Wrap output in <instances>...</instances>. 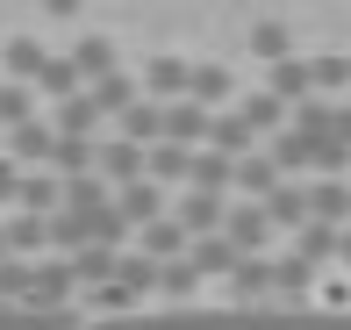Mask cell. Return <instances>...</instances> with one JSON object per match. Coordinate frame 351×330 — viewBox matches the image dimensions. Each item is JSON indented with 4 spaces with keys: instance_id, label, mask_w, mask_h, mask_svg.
<instances>
[{
    "instance_id": "cell-1",
    "label": "cell",
    "mask_w": 351,
    "mask_h": 330,
    "mask_svg": "<svg viewBox=\"0 0 351 330\" xmlns=\"http://www.w3.org/2000/svg\"><path fill=\"white\" fill-rule=\"evenodd\" d=\"M101 330H351V309H165Z\"/></svg>"
},
{
    "instance_id": "cell-2",
    "label": "cell",
    "mask_w": 351,
    "mask_h": 330,
    "mask_svg": "<svg viewBox=\"0 0 351 330\" xmlns=\"http://www.w3.org/2000/svg\"><path fill=\"white\" fill-rule=\"evenodd\" d=\"M222 244L237 251V259H258L265 237H273V223H265V209L258 201H237V209H222V230H215Z\"/></svg>"
},
{
    "instance_id": "cell-3",
    "label": "cell",
    "mask_w": 351,
    "mask_h": 330,
    "mask_svg": "<svg viewBox=\"0 0 351 330\" xmlns=\"http://www.w3.org/2000/svg\"><path fill=\"white\" fill-rule=\"evenodd\" d=\"M158 137H165V144H180V151H201V144H208V108L165 101V108H158Z\"/></svg>"
},
{
    "instance_id": "cell-4",
    "label": "cell",
    "mask_w": 351,
    "mask_h": 330,
    "mask_svg": "<svg viewBox=\"0 0 351 330\" xmlns=\"http://www.w3.org/2000/svg\"><path fill=\"white\" fill-rule=\"evenodd\" d=\"M222 287H230V309H265V294H273V259H265V251L258 259H237Z\"/></svg>"
},
{
    "instance_id": "cell-5",
    "label": "cell",
    "mask_w": 351,
    "mask_h": 330,
    "mask_svg": "<svg viewBox=\"0 0 351 330\" xmlns=\"http://www.w3.org/2000/svg\"><path fill=\"white\" fill-rule=\"evenodd\" d=\"M43 43L36 36H8L0 43V86H36V72H43Z\"/></svg>"
},
{
    "instance_id": "cell-6",
    "label": "cell",
    "mask_w": 351,
    "mask_h": 330,
    "mask_svg": "<svg viewBox=\"0 0 351 330\" xmlns=\"http://www.w3.org/2000/svg\"><path fill=\"white\" fill-rule=\"evenodd\" d=\"M51 144H58V137H51V122H43V115H29V122H14V130H8V165H51Z\"/></svg>"
},
{
    "instance_id": "cell-7",
    "label": "cell",
    "mask_w": 351,
    "mask_h": 330,
    "mask_svg": "<svg viewBox=\"0 0 351 330\" xmlns=\"http://www.w3.org/2000/svg\"><path fill=\"white\" fill-rule=\"evenodd\" d=\"M115 215H122V230L158 223V215H165V187H158V180H130V187L115 194Z\"/></svg>"
},
{
    "instance_id": "cell-8",
    "label": "cell",
    "mask_w": 351,
    "mask_h": 330,
    "mask_svg": "<svg viewBox=\"0 0 351 330\" xmlns=\"http://www.w3.org/2000/svg\"><path fill=\"white\" fill-rule=\"evenodd\" d=\"M14 209L51 223V215L65 209V180H58V172H22V187H14Z\"/></svg>"
},
{
    "instance_id": "cell-9",
    "label": "cell",
    "mask_w": 351,
    "mask_h": 330,
    "mask_svg": "<svg viewBox=\"0 0 351 330\" xmlns=\"http://www.w3.org/2000/svg\"><path fill=\"white\" fill-rule=\"evenodd\" d=\"M186 72H194V65H186V58H172V51H158L151 65H143V93H151L158 108H165V101H186Z\"/></svg>"
},
{
    "instance_id": "cell-10",
    "label": "cell",
    "mask_w": 351,
    "mask_h": 330,
    "mask_svg": "<svg viewBox=\"0 0 351 330\" xmlns=\"http://www.w3.org/2000/svg\"><path fill=\"white\" fill-rule=\"evenodd\" d=\"M65 58H72L79 86H93V80H108V72H122V58H115V43H108V36H79Z\"/></svg>"
},
{
    "instance_id": "cell-11",
    "label": "cell",
    "mask_w": 351,
    "mask_h": 330,
    "mask_svg": "<svg viewBox=\"0 0 351 330\" xmlns=\"http://www.w3.org/2000/svg\"><path fill=\"white\" fill-rule=\"evenodd\" d=\"M301 194H308V223H330V230L351 223V187L344 180H315V187H301Z\"/></svg>"
},
{
    "instance_id": "cell-12",
    "label": "cell",
    "mask_w": 351,
    "mask_h": 330,
    "mask_svg": "<svg viewBox=\"0 0 351 330\" xmlns=\"http://www.w3.org/2000/svg\"><path fill=\"white\" fill-rule=\"evenodd\" d=\"M115 259H122V251H108V244H79L72 259H65L72 266V287L79 294H86V287H108V280H115Z\"/></svg>"
},
{
    "instance_id": "cell-13",
    "label": "cell",
    "mask_w": 351,
    "mask_h": 330,
    "mask_svg": "<svg viewBox=\"0 0 351 330\" xmlns=\"http://www.w3.org/2000/svg\"><path fill=\"white\" fill-rule=\"evenodd\" d=\"M136 251H143L151 266H165V259H186V230L172 223V215H158V223H143V230H136Z\"/></svg>"
},
{
    "instance_id": "cell-14",
    "label": "cell",
    "mask_w": 351,
    "mask_h": 330,
    "mask_svg": "<svg viewBox=\"0 0 351 330\" xmlns=\"http://www.w3.org/2000/svg\"><path fill=\"white\" fill-rule=\"evenodd\" d=\"M93 172H101V180H115V187H130V180H143V151L136 144H93Z\"/></svg>"
},
{
    "instance_id": "cell-15",
    "label": "cell",
    "mask_w": 351,
    "mask_h": 330,
    "mask_svg": "<svg viewBox=\"0 0 351 330\" xmlns=\"http://www.w3.org/2000/svg\"><path fill=\"white\" fill-rule=\"evenodd\" d=\"M172 223H180L186 237H215V230H222V194H194V187H186V201H180Z\"/></svg>"
},
{
    "instance_id": "cell-16",
    "label": "cell",
    "mask_w": 351,
    "mask_h": 330,
    "mask_svg": "<svg viewBox=\"0 0 351 330\" xmlns=\"http://www.w3.org/2000/svg\"><path fill=\"white\" fill-rule=\"evenodd\" d=\"M258 209H265V223H273V230H301V223H308V194H301L294 180H280Z\"/></svg>"
},
{
    "instance_id": "cell-17",
    "label": "cell",
    "mask_w": 351,
    "mask_h": 330,
    "mask_svg": "<svg viewBox=\"0 0 351 330\" xmlns=\"http://www.w3.org/2000/svg\"><path fill=\"white\" fill-rule=\"evenodd\" d=\"M115 137H122V144H136V151L165 144V137H158V101H130V108L115 115Z\"/></svg>"
},
{
    "instance_id": "cell-18",
    "label": "cell",
    "mask_w": 351,
    "mask_h": 330,
    "mask_svg": "<svg viewBox=\"0 0 351 330\" xmlns=\"http://www.w3.org/2000/svg\"><path fill=\"white\" fill-rule=\"evenodd\" d=\"M230 187H244V201H265L280 187L273 158H258V151H244V158H230Z\"/></svg>"
},
{
    "instance_id": "cell-19",
    "label": "cell",
    "mask_w": 351,
    "mask_h": 330,
    "mask_svg": "<svg viewBox=\"0 0 351 330\" xmlns=\"http://www.w3.org/2000/svg\"><path fill=\"white\" fill-rule=\"evenodd\" d=\"M151 294H165L172 309H194V294H201V273H194L186 259H165V266H158V287H151Z\"/></svg>"
},
{
    "instance_id": "cell-20",
    "label": "cell",
    "mask_w": 351,
    "mask_h": 330,
    "mask_svg": "<svg viewBox=\"0 0 351 330\" xmlns=\"http://www.w3.org/2000/svg\"><path fill=\"white\" fill-rule=\"evenodd\" d=\"M86 101H93V115H101V122H115L122 108L136 101V80H130V72H108V80H93V86H86Z\"/></svg>"
},
{
    "instance_id": "cell-21",
    "label": "cell",
    "mask_w": 351,
    "mask_h": 330,
    "mask_svg": "<svg viewBox=\"0 0 351 330\" xmlns=\"http://www.w3.org/2000/svg\"><path fill=\"white\" fill-rule=\"evenodd\" d=\"M43 172H58V180H86V172H93V137H58Z\"/></svg>"
},
{
    "instance_id": "cell-22",
    "label": "cell",
    "mask_w": 351,
    "mask_h": 330,
    "mask_svg": "<svg viewBox=\"0 0 351 330\" xmlns=\"http://www.w3.org/2000/svg\"><path fill=\"white\" fill-rule=\"evenodd\" d=\"M186 266H194L201 280H230V266H237V251L222 244V237H186Z\"/></svg>"
},
{
    "instance_id": "cell-23",
    "label": "cell",
    "mask_w": 351,
    "mask_h": 330,
    "mask_svg": "<svg viewBox=\"0 0 351 330\" xmlns=\"http://www.w3.org/2000/svg\"><path fill=\"white\" fill-rule=\"evenodd\" d=\"M294 259L323 273V266L337 259V230H330V223H301V230H294Z\"/></svg>"
},
{
    "instance_id": "cell-24",
    "label": "cell",
    "mask_w": 351,
    "mask_h": 330,
    "mask_svg": "<svg viewBox=\"0 0 351 330\" xmlns=\"http://www.w3.org/2000/svg\"><path fill=\"white\" fill-rule=\"evenodd\" d=\"M186 165H194V151H180V144H151V151H143V180H158V187H165V180L186 187Z\"/></svg>"
},
{
    "instance_id": "cell-25",
    "label": "cell",
    "mask_w": 351,
    "mask_h": 330,
    "mask_svg": "<svg viewBox=\"0 0 351 330\" xmlns=\"http://www.w3.org/2000/svg\"><path fill=\"white\" fill-rule=\"evenodd\" d=\"M265 93H273L280 108L308 101V58H280V65H273V86H265Z\"/></svg>"
},
{
    "instance_id": "cell-26",
    "label": "cell",
    "mask_w": 351,
    "mask_h": 330,
    "mask_svg": "<svg viewBox=\"0 0 351 330\" xmlns=\"http://www.w3.org/2000/svg\"><path fill=\"white\" fill-rule=\"evenodd\" d=\"M93 122H101V115H93L86 93H72V101L51 108V137H93Z\"/></svg>"
},
{
    "instance_id": "cell-27",
    "label": "cell",
    "mask_w": 351,
    "mask_h": 330,
    "mask_svg": "<svg viewBox=\"0 0 351 330\" xmlns=\"http://www.w3.org/2000/svg\"><path fill=\"white\" fill-rule=\"evenodd\" d=\"M287 115H294L287 130H294L301 144H323V137H330V101H315V93H308V101H294Z\"/></svg>"
},
{
    "instance_id": "cell-28",
    "label": "cell",
    "mask_w": 351,
    "mask_h": 330,
    "mask_svg": "<svg viewBox=\"0 0 351 330\" xmlns=\"http://www.w3.org/2000/svg\"><path fill=\"white\" fill-rule=\"evenodd\" d=\"M186 187H194V194H222V187H230V158H222V151H194Z\"/></svg>"
},
{
    "instance_id": "cell-29",
    "label": "cell",
    "mask_w": 351,
    "mask_h": 330,
    "mask_svg": "<svg viewBox=\"0 0 351 330\" xmlns=\"http://www.w3.org/2000/svg\"><path fill=\"white\" fill-rule=\"evenodd\" d=\"M115 287H122V294H136V302H143V294L158 287V266L143 259V251H122V259H115Z\"/></svg>"
},
{
    "instance_id": "cell-30",
    "label": "cell",
    "mask_w": 351,
    "mask_h": 330,
    "mask_svg": "<svg viewBox=\"0 0 351 330\" xmlns=\"http://www.w3.org/2000/svg\"><path fill=\"white\" fill-rule=\"evenodd\" d=\"M29 93H51V101H72V93H86V86H79L72 58H43V72H36V86H29Z\"/></svg>"
},
{
    "instance_id": "cell-31",
    "label": "cell",
    "mask_w": 351,
    "mask_h": 330,
    "mask_svg": "<svg viewBox=\"0 0 351 330\" xmlns=\"http://www.w3.org/2000/svg\"><path fill=\"white\" fill-rule=\"evenodd\" d=\"M344 86H351V58H308V93L315 101H330Z\"/></svg>"
},
{
    "instance_id": "cell-32",
    "label": "cell",
    "mask_w": 351,
    "mask_h": 330,
    "mask_svg": "<svg viewBox=\"0 0 351 330\" xmlns=\"http://www.w3.org/2000/svg\"><path fill=\"white\" fill-rule=\"evenodd\" d=\"M108 201H115V194H108L101 172H86V180H65V209H72V215H93V209H108Z\"/></svg>"
},
{
    "instance_id": "cell-33",
    "label": "cell",
    "mask_w": 351,
    "mask_h": 330,
    "mask_svg": "<svg viewBox=\"0 0 351 330\" xmlns=\"http://www.w3.org/2000/svg\"><path fill=\"white\" fill-rule=\"evenodd\" d=\"M237 115L251 122V137H265V130H280V122H287V108L273 101V93H244V101H237Z\"/></svg>"
},
{
    "instance_id": "cell-34",
    "label": "cell",
    "mask_w": 351,
    "mask_h": 330,
    "mask_svg": "<svg viewBox=\"0 0 351 330\" xmlns=\"http://www.w3.org/2000/svg\"><path fill=\"white\" fill-rule=\"evenodd\" d=\"M251 58H265V65H280V58H294V36H287L280 22H258V29H251Z\"/></svg>"
},
{
    "instance_id": "cell-35",
    "label": "cell",
    "mask_w": 351,
    "mask_h": 330,
    "mask_svg": "<svg viewBox=\"0 0 351 330\" xmlns=\"http://www.w3.org/2000/svg\"><path fill=\"white\" fill-rule=\"evenodd\" d=\"M301 165H308V144H301L294 130H280V137H273V172L287 180V172H301Z\"/></svg>"
},
{
    "instance_id": "cell-36",
    "label": "cell",
    "mask_w": 351,
    "mask_h": 330,
    "mask_svg": "<svg viewBox=\"0 0 351 330\" xmlns=\"http://www.w3.org/2000/svg\"><path fill=\"white\" fill-rule=\"evenodd\" d=\"M308 165L323 172V180H344V172H351V151H344V144H330V137H323V144H308Z\"/></svg>"
},
{
    "instance_id": "cell-37",
    "label": "cell",
    "mask_w": 351,
    "mask_h": 330,
    "mask_svg": "<svg viewBox=\"0 0 351 330\" xmlns=\"http://www.w3.org/2000/svg\"><path fill=\"white\" fill-rule=\"evenodd\" d=\"M36 115V93L29 86H0V130H14V122Z\"/></svg>"
},
{
    "instance_id": "cell-38",
    "label": "cell",
    "mask_w": 351,
    "mask_h": 330,
    "mask_svg": "<svg viewBox=\"0 0 351 330\" xmlns=\"http://www.w3.org/2000/svg\"><path fill=\"white\" fill-rule=\"evenodd\" d=\"M330 144L351 151V101H330Z\"/></svg>"
},
{
    "instance_id": "cell-39",
    "label": "cell",
    "mask_w": 351,
    "mask_h": 330,
    "mask_svg": "<svg viewBox=\"0 0 351 330\" xmlns=\"http://www.w3.org/2000/svg\"><path fill=\"white\" fill-rule=\"evenodd\" d=\"M14 187H22V165L0 158V209H14Z\"/></svg>"
},
{
    "instance_id": "cell-40",
    "label": "cell",
    "mask_w": 351,
    "mask_h": 330,
    "mask_svg": "<svg viewBox=\"0 0 351 330\" xmlns=\"http://www.w3.org/2000/svg\"><path fill=\"white\" fill-rule=\"evenodd\" d=\"M43 8H51V14H58V22H72V14H79V8H86V0H43Z\"/></svg>"
},
{
    "instance_id": "cell-41",
    "label": "cell",
    "mask_w": 351,
    "mask_h": 330,
    "mask_svg": "<svg viewBox=\"0 0 351 330\" xmlns=\"http://www.w3.org/2000/svg\"><path fill=\"white\" fill-rule=\"evenodd\" d=\"M337 259H344V266H351V230H337Z\"/></svg>"
},
{
    "instance_id": "cell-42",
    "label": "cell",
    "mask_w": 351,
    "mask_h": 330,
    "mask_svg": "<svg viewBox=\"0 0 351 330\" xmlns=\"http://www.w3.org/2000/svg\"><path fill=\"white\" fill-rule=\"evenodd\" d=\"M0 259H8V230H0Z\"/></svg>"
}]
</instances>
